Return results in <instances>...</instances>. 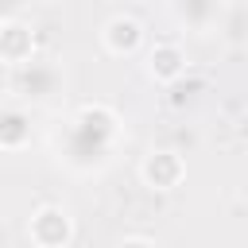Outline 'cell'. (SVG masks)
I'll return each instance as SVG.
<instances>
[{
  "mask_svg": "<svg viewBox=\"0 0 248 248\" xmlns=\"http://www.w3.org/2000/svg\"><path fill=\"white\" fill-rule=\"evenodd\" d=\"M124 140V120L108 105H81L54 136V155L74 174H97L112 163L116 143Z\"/></svg>",
  "mask_w": 248,
  "mask_h": 248,
  "instance_id": "1",
  "label": "cell"
},
{
  "mask_svg": "<svg viewBox=\"0 0 248 248\" xmlns=\"http://www.w3.org/2000/svg\"><path fill=\"white\" fill-rule=\"evenodd\" d=\"M8 89H12V101H19V105H50L66 89V74H62V66L54 58L31 54L27 62L12 66Z\"/></svg>",
  "mask_w": 248,
  "mask_h": 248,
  "instance_id": "2",
  "label": "cell"
},
{
  "mask_svg": "<svg viewBox=\"0 0 248 248\" xmlns=\"http://www.w3.org/2000/svg\"><path fill=\"white\" fill-rule=\"evenodd\" d=\"M27 236L39 248H66L74 240V217H70V209L54 205V202L39 205L31 213V221H27Z\"/></svg>",
  "mask_w": 248,
  "mask_h": 248,
  "instance_id": "3",
  "label": "cell"
},
{
  "mask_svg": "<svg viewBox=\"0 0 248 248\" xmlns=\"http://www.w3.org/2000/svg\"><path fill=\"white\" fill-rule=\"evenodd\" d=\"M140 178L151 186V190H174L182 178H186V163L178 151H151L143 163H140Z\"/></svg>",
  "mask_w": 248,
  "mask_h": 248,
  "instance_id": "4",
  "label": "cell"
},
{
  "mask_svg": "<svg viewBox=\"0 0 248 248\" xmlns=\"http://www.w3.org/2000/svg\"><path fill=\"white\" fill-rule=\"evenodd\" d=\"M101 46H105L108 54H116V58L136 54V50L143 46V27H140V19H132V16H112V19L101 27Z\"/></svg>",
  "mask_w": 248,
  "mask_h": 248,
  "instance_id": "5",
  "label": "cell"
},
{
  "mask_svg": "<svg viewBox=\"0 0 248 248\" xmlns=\"http://www.w3.org/2000/svg\"><path fill=\"white\" fill-rule=\"evenodd\" d=\"M31 143V112L19 101L0 105V151H23Z\"/></svg>",
  "mask_w": 248,
  "mask_h": 248,
  "instance_id": "6",
  "label": "cell"
},
{
  "mask_svg": "<svg viewBox=\"0 0 248 248\" xmlns=\"http://www.w3.org/2000/svg\"><path fill=\"white\" fill-rule=\"evenodd\" d=\"M35 54V27H27L23 19H8L0 23V62L19 66Z\"/></svg>",
  "mask_w": 248,
  "mask_h": 248,
  "instance_id": "7",
  "label": "cell"
},
{
  "mask_svg": "<svg viewBox=\"0 0 248 248\" xmlns=\"http://www.w3.org/2000/svg\"><path fill=\"white\" fill-rule=\"evenodd\" d=\"M221 4L225 0H170V16L178 19V27L202 35V31H213L217 27Z\"/></svg>",
  "mask_w": 248,
  "mask_h": 248,
  "instance_id": "8",
  "label": "cell"
},
{
  "mask_svg": "<svg viewBox=\"0 0 248 248\" xmlns=\"http://www.w3.org/2000/svg\"><path fill=\"white\" fill-rule=\"evenodd\" d=\"M147 74H151L159 85H174V81H182V78H186V54H182V46H174V43H159V46L147 54Z\"/></svg>",
  "mask_w": 248,
  "mask_h": 248,
  "instance_id": "9",
  "label": "cell"
},
{
  "mask_svg": "<svg viewBox=\"0 0 248 248\" xmlns=\"http://www.w3.org/2000/svg\"><path fill=\"white\" fill-rule=\"evenodd\" d=\"M217 31L225 35V43H229V46H240V43H244V4H240V0H229V4H221Z\"/></svg>",
  "mask_w": 248,
  "mask_h": 248,
  "instance_id": "10",
  "label": "cell"
},
{
  "mask_svg": "<svg viewBox=\"0 0 248 248\" xmlns=\"http://www.w3.org/2000/svg\"><path fill=\"white\" fill-rule=\"evenodd\" d=\"M27 8V0H0V23L8 19H19V12Z\"/></svg>",
  "mask_w": 248,
  "mask_h": 248,
  "instance_id": "11",
  "label": "cell"
},
{
  "mask_svg": "<svg viewBox=\"0 0 248 248\" xmlns=\"http://www.w3.org/2000/svg\"><path fill=\"white\" fill-rule=\"evenodd\" d=\"M116 248H155V240H147V236H128V240H120Z\"/></svg>",
  "mask_w": 248,
  "mask_h": 248,
  "instance_id": "12",
  "label": "cell"
}]
</instances>
